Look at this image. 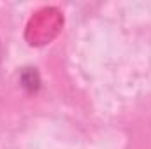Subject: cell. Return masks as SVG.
<instances>
[{
	"mask_svg": "<svg viewBox=\"0 0 151 149\" xmlns=\"http://www.w3.org/2000/svg\"><path fill=\"white\" fill-rule=\"evenodd\" d=\"M62 16L56 9H44L37 12L35 18L30 19L28 23V30H27V39L30 40V44H46L58 34V30L62 28Z\"/></svg>",
	"mask_w": 151,
	"mask_h": 149,
	"instance_id": "1",
	"label": "cell"
}]
</instances>
